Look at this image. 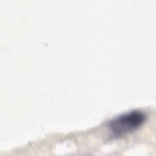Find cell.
Listing matches in <instances>:
<instances>
[{
	"mask_svg": "<svg viewBox=\"0 0 156 156\" xmlns=\"http://www.w3.org/2000/svg\"><path fill=\"white\" fill-rule=\"evenodd\" d=\"M146 115L140 110H132L112 119L108 127L115 136H121L138 129L146 121Z\"/></svg>",
	"mask_w": 156,
	"mask_h": 156,
	"instance_id": "6da1fadb",
	"label": "cell"
}]
</instances>
